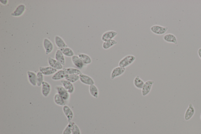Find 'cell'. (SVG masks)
Listing matches in <instances>:
<instances>
[{
	"label": "cell",
	"instance_id": "cell-27",
	"mask_svg": "<svg viewBox=\"0 0 201 134\" xmlns=\"http://www.w3.org/2000/svg\"><path fill=\"white\" fill-rule=\"evenodd\" d=\"M63 69L65 70L68 75H77L79 76L82 73L81 70L75 68H64Z\"/></svg>",
	"mask_w": 201,
	"mask_h": 134
},
{
	"label": "cell",
	"instance_id": "cell-30",
	"mask_svg": "<svg viewBox=\"0 0 201 134\" xmlns=\"http://www.w3.org/2000/svg\"><path fill=\"white\" fill-rule=\"evenodd\" d=\"M44 81V75L40 71L37 73V86L41 87Z\"/></svg>",
	"mask_w": 201,
	"mask_h": 134
},
{
	"label": "cell",
	"instance_id": "cell-17",
	"mask_svg": "<svg viewBox=\"0 0 201 134\" xmlns=\"http://www.w3.org/2000/svg\"><path fill=\"white\" fill-rule=\"evenodd\" d=\"M72 62V64L79 70L82 69L85 66V64L83 62L78 55H74L71 57Z\"/></svg>",
	"mask_w": 201,
	"mask_h": 134
},
{
	"label": "cell",
	"instance_id": "cell-18",
	"mask_svg": "<svg viewBox=\"0 0 201 134\" xmlns=\"http://www.w3.org/2000/svg\"><path fill=\"white\" fill-rule=\"evenodd\" d=\"M54 42L56 45L59 49H61L63 48L68 47L65 41H64L61 36H56L54 37Z\"/></svg>",
	"mask_w": 201,
	"mask_h": 134
},
{
	"label": "cell",
	"instance_id": "cell-1",
	"mask_svg": "<svg viewBox=\"0 0 201 134\" xmlns=\"http://www.w3.org/2000/svg\"><path fill=\"white\" fill-rule=\"evenodd\" d=\"M136 60V57L134 55H127L119 61V66L126 68L134 63Z\"/></svg>",
	"mask_w": 201,
	"mask_h": 134
},
{
	"label": "cell",
	"instance_id": "cell-20",
	"mask_svg": "<svg viewBox=\"0 0 201 134\" xmlns=\"http://www.w3.org/2000/svg\"><path fill=\"white\" fill-rule=\"evenodd\" d=\"M28 81L33 87L37 86V74L34 72L28 71L27 72Z\"/></svg>",
	"mask_w": 201,
	"mask_h": 134
},
{
	"label": "cell",
	"instance_id": "cell-25",
	"mask_svg": "<svg viewBox=\"0 0 201 134\" xmlns=\"http://www.w3.org/2000/svg\"><path fill=\"white\" fill-rule=\"evenodd\" d=\"M53 100L55 104L59 106L63 107L66 105V101L61 96L56 93L53 97Z\"/></svg>",
	"mask_w": 201,
	"mask_h": 134
},
{
	"label": "cell",
	"instance_id": "cell-16",
	"mask_svg": "<svg viewBox=\"0 0 201 134\" xmlns=\"http://www.w3.org/2000/svg\"><path fill=\"white\" fill-rule=\"evenodd\" d=\"M61 82L63 86L67 90V91L70 94L74 93L75 89V87L72 83L70 82V81L66 80H61Z\"/></svg>",
	"mask_w": 201,
	"mask_h": 134
},
{
	"label": "cell",
	"instance_id": "cell-28",
	"mask_svg": "<svg viewBox=\"0 0 201 134\" xmlns=\"http://www.w3.org/2000/svg\"><path fill=\"white\" fill-rule=\"evenodd\" d=\"M62 52L63 54L66 57H72L73 56L75 55L74 51L71 48L67 47L61 49H60Z\"/></svg>",
	"mask_w": 201,
	"mask_h": 134
},
{
	"label": "cell",
	"instance_id": "cell-10",
	"mask_svg": "<svg viewBox=\"0 0 201 134\" xmlns=\"http://www.w3.org/2000/svg\"><path fill=\"white\" fill-rule=\"evenodd\" d=\"M118 34V32L114 30H109L102 34L101 39L103 42L113 39Z\"/></svg>",
	"mask_w": 201,
	"mask_h": 134
},
{
	"label": "cell",
	"instance_id": "cell-12",
	"mask_svg": "<svg viewBox=\"0 0 201 134\" xmlns=\"http://www.w3.org/2000/svg\"><path fill=\"white\" fill-rule=\"evenodd\" d=\"M195 113V109L192 104H189L187 108L185 111L184 115V119L186 121H189L193 117Z\"/></svg>",
	"mask_w": 201,
	"mask_h": 134
},
{
	"label": "cell",
	"instance_id": "cell-8",
	"mask_svg": "<svg viewBox=\"0 0 201 134\" xmlns=\"http://www.w3.org/2000/svg\"><path fill=\"white\" fill-rule=\"evenodd\" d=\"M51 85L47 81L43 82L42 84L41 89V94L43 97L47 98L51 93Z\"/></svg>",
	"mask_w": 201,
	"mask_h": 134
},
{
	"label": "cell",
	"instance_id": "cell-3",
	"mask_svg": "<svg viewBox=\"0 0 201 134\" xmlns=\"http://www.w3.org/2000/svg\"><path fill=\"white\" fill-rule=\"evenodd\" d=\"M43 46L46 55L50 54L54 50V46L53 44L50 39L47 38L43 39Z\"/></svg>",
	"mask_w": 201,
	"mask_h": 134
},
{
	"label": "cell",
	"instance_id": "cell-22",
	"mask_svg": "<svg viewBox=\"0 0 201 134\" xmlns=\"http://www.w3.org/2000/svg\"><path fill=\"white\" fill-rule=\"evenodd\" d=\"M78 55L85 65H90L92 63V59L88 55L84 53H79Z\"/></svg>",
	"mask_w": 201,
	"mask_h": 134
},
{
	"label": "cell",
	"instance_id": "cell-5",
	"mask_svg": "<svg viewBox=\"0 0 201 134\" xmlns=\"http://www.w3.org/2000/svg\"><path fill=\"white\" fill-rule=\"evenodd\" d=\"M154 83V81L151 80H148L145 82L141 89L142 95L143 97H146L150 93Z\"/></svg>",
	"mask_w": 201,
	"mask_h": 134
},
{
	"label": "cell",
	"instance_id": "cell-14",
	"mask_svg": "<svg viewBox=\"0 0 201 134\" xmlns=\"http://www.w3.org/2000/svg\"><path fill=\"white\" fill-rule=\"evenodd\" d=\"M48 63L50 67L57 70L63 69V66L55 59L51 57H48Z\"/></svg>",
	"mask_w": 201,
	"mask_h": 134
},
{
	"label": "cell",
	"instance_id": "cell-24",
	"mask_svg": "<svg viewBox=\"0 0 201 134\" xmlns=\"http://www.w3.org/2000/svg\"><path fill=\"white\" fill-rule=\"evenodd\" d=\"M133 84L136 88L141 90L145 84V82L140 78V76H137L133 80Z\"/></svg>",
	"mask_w": 201,
	"mask_h": 134
},
{
	"label": "cell",
	"instance_id": "cell-23",
	"mask_svg": "<svg viewBox=\"0 0 201 134\" xmlns=\"http://www.w3.org/2000/svg\"><path fill=\"white\" fill-rule=\"evenodd\" d=\"M89 92L90 94L93 98H98L99 97V90L95 84L89 86Z\"/></svg>",
	"mask_w": 201,
	"mask_h": 134
},
{
	"label": "cell",
	"instance_id": "cell-13",
	"mask_svg": "<svg viewBox=\"0 0 201 134\" xmlns=\"http://www.w3.org/2000/svg\"><path fill=\"white\" fill-rule=\"evenodd\" d=\"M39 71L41 72L44 76H50L53 75L57 71V70L49 66H47V67H39Z\"/></svg>",
	"mask_w": 201,
	"mask_h": 134
},
{
	"label": "cell",
	"instance_id": "cell-2",
	"mask_svg": "<svg viewBox=\"0 0 201 134\" xmlns=\"http://www.w3.org/2000/svg\"><path fill=\"white\" fill-rule=\"evenodd\" d=\"M150 30L154 34L161 36L166 33L168 28L159 25H154L150 27Z\"/></svg>",
	"mask_w": 201,
	"mask_h": 134
},
{
	"label": "cell",
	"instance_id": "cell-7",
	"mask_svg": "<svg viewBox=\"0 0 201 134\" xmlns=\"http://www.w3.org/2000/svg\"><path fill=\"white\" fill-rule=\"evenodd\" d=\"M79 80L82 84L85 85L90 86L95 84V80L92 77L83 73L79 75Z\"/></svg>",
	"mask_w": 201,
	"mask_h": 134
},
{
	"label": "cell",
	"instance_id": "cell-19",
	"mask_svg": "<svg viewBox=\"0 0 201 134\" xmlns=\"http://www.w3.org/2000/svg\"><path fill=\"white\" fill-rule=\"evenodd\" d=\"M163 38L167 43H172L175 45H177L178 44V40L176 37L172 34H166L163 36Z\"/></svg>",
	"mask_w": 201,
	"mask_h": 134
},
{
	"label": "cell",
	"instance_id": "cell-6",
	"mask_svg": "<svg viewBox=\"0 0 201 134\" xmlns=\"http://www.w3.org/2000/svg\"><path fill=\"white\" fill-rule=\"evenodd\" d=\"M126 71V68L119 67H117L112 69L111 73L110 78L112 80L120 77V76L124 74Z\"/></svg>",
	"mask_w": 201,
	"mask_h": 134
},
{
	"label": "cell",
	"instance_id": "cell-21",
	"mask_svg": "<svg viewBox=\"0 0 201 134\" xmlns=\"http://www.w3.org/2000/svg\"><path fill=\"white\" fill-rule=\"evenodd\" d=\"M55 59L57 60L61 64L64 66L66 64L65 56L63 54L62 52L60 49L56 50L55 54Z\"/></svg>",
	"mask_w": 201,
	"mask_h": 134
},
{
	"label": "cell",
	"instance_id": "cell-15",
	"mask_svg": "<svg viewBox=\"0 0 201 134\" xmlns=\"http://www.w3.org/2000/svg\"><path fill=\"white\" fill-rule=\"evenodd\" d=\"M63 111L68 122H69L72 121L74 116V113L71 108L68 106L66 105L63 107Z\"/></svg>",
	"mask_w": 201,
	"mask_h": 134
},
{
	"label": "cell",
	"instance_id": "cell-4",
	"mask_svg": "<svg viewBox=\"0 0 201 134\" xmlns=\"http://www.w3.org/2000/svg\"><path fill=\"white\" fill-rule=\"evenodd\" d=\"M57 93L61 96L65 101H68L70 98V94L62 85H57L55 87Z\"/></svg>",
	"mask_w": 201,
	"mask_h": 134
},
{
	"label": "cell",
	"instance_id": "cell-32",
	"mask_svg": "<svg viewBox=\"0 0 201 134\" xmlns=\"http://www.w3.org/2000/svg\"><path fill=\"white\" fill-rule=\"evenodd\" d=\"M72 134H81V131L79 127L76 124L73 127Z\"/></svg>",
	"mask_w": 201,
	"mask_h": 134
},
{
	"label": "cell",
	"instance_id": "cell-9",
	"mask_svg": "<svg viewBox=\"0 0 201 134\" xmlns=\"http://www.w3.org/2000/svg\"><path fill=\"white\" fill-rule=\"evenodd\" d=\"M26 9V5L21 4L15 8V10L11 14V16L14 17H19L21 16L25 13Z\"/></svg>",
	"mask_w": 201,
	"mask_h": 134
},
{
	"label": "cell",
	"instance_id": "cell-31",
	"mask_svg": "<svg viewBox=\"0 0 201 134\" xmlns=\"http://www.w3.org/2000/svg\"><path fill=\"white\" fill-rule=\"evenodd\" d=\"M65 80L73 84L79 80V76L77 75H68Z\"/></svg>",
	"mask_w": 201,
	"mask_h": 134
},
{
	"label": "cell",
	"instance_id": "cell-35",
	"mask_svg": "<svg viewBox=\"0 0 201 134\" xmlns=\"http://www.w3.org/2000/svg\"><path fill=\"white\" fill-rule=\"evenodd\" d=\"M200 119H201V116H200Z\"/></svg>",
	"mask_w": 201,
	"mask_h": 134
},
{
	"label": "cell",
	"instance_id": "cell-34",
	"mask_svg": "<svg viewBox=\"0 0 201 134\" xmlns=\"http://www.w3.org/2000/svg\"><path fill=\"white\" fill-rule=\"evenodd\" d=\"M198 54L199 56V58L201 60V48H199L198 50Z\"/></svg>",
	"mask_w": 201,
	"mask_h": 134
},
{
	"label": "cell",
	"instance_id": "cell-29",
	"mask_svg": "<svg viewBox=\"0 0 201 134\" xmlns=\"http://www.w3.org/2000/svg\"><path fill=\"white\" fill-rule=\"evenodd\" d=\"M75 124V123L73 121L68 122V125L63 131L62 134H72L73 127Z\"/></svg>",
	"mask_w": 201,
	"mask_h": 134
},
{
	"label": "cell",
	"instance_id": "cell-33",
	"mask_svg": "<svg viewBox=\"0 0 201 134\" xmlns=\"http://www.w3.org/2000/svg\"><path fill=\"white\" fill-rule=\"evenodd\" d=\"M0 2L3 5H6L8 3V0H0Z\"/></svg>",
	"mask_w": 201,
	"mask_h": 134
},
{
	"label": "cell",
	"instance_id": "cell-26",
	"mask_svg": "<svg viewBox=\"0 0 201 134\" xmlns=\"http://www.w3.org/2000/svg\"><path fill=\"white\" fill-rule=\"evenodd\" d=\"M118 42L114 39H112L103 42L102 44V48L104 50H108L110 48L117 44Z\"/></svg>",
	"mask_w": 201,
	"mask_h": 134
},
{
	"label": "cell",
	"instance_id": "cell-11",
	"mask_svg": "<svg viewBox=\"0 0 201 134\" xmlns=\"http://www.w3.org/2000/svg\"><path fill=\"white\" fill-rule=\"evenodd\" d=\"M68 74L64 69L59 70L56 72L52 76V80L54 81H58L62 80L63 79H65Z\"/></svg>",
	"mask_w": 201,
	"mask_h": 134
}]
</instances>
